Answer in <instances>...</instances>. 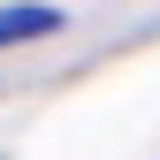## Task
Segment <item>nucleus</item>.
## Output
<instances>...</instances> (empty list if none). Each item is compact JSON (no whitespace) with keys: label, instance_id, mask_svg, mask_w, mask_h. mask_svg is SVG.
<instances>
[{"label":"nucleus","instance_id":"1","mask_svg":"<svg viewBox=\"0 0 160 160\" xmlns=\"http://www.w3.org/2000/svg\"><path fill=\"white\" fill-rule=\"evenodd\" d=\"M61 8H0V46H23V38H53Z\"/></svg>","mask_w":160,"mask_h":160}]
</instances>
